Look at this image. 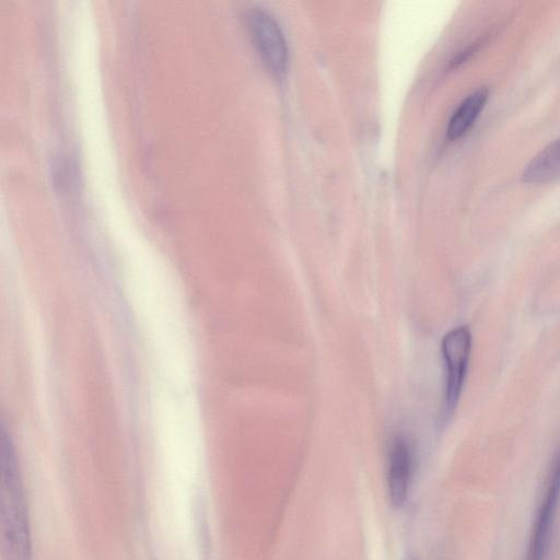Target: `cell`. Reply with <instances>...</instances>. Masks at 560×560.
I'll return each mask as SVG.
<instances>
[{
    "label": "cell",
    "mask_w": 560,
    "mask_h": 560,
    "mask_svg": "<svg viewBox=\"0 0 560 560\" xmlns=\"http://www.w3.org/2000/svg\"><path fill=\"white\" fill-rule=\"evenodd\" d=\"M0 539L3 560H32V538L24 487L14 451L4 444L1 457Z\"/></svg>",
    "instance_id": "6da1fadb"
},
{
    "label": "cell",
    "mask_w": 560,
    "mask_h": 560,
    "mask_svg": "<svg viewBox=\"0 0 560 560\" xmlns=\"http://www.w3.org/2000/svg\"><path fill=\"white\" fill-rule=\"evenodd\" d=\"M246 20L261 60L275 77L282 78L288 69L289 54L278 23L259 8L249 10Z\"/></svg>",
    "instance_id": "7a4b0ae2"
},
{
    "label": "cell",
    "mask_w": 560,
    "mask_h": 560,
    "mask_svg": "<svg viewBox=\"0 0 560 560\" xmlns=\"http://www.w3.org/2000/svg\"><path fill=\"white\" fill-rule=\"evenodd\" d=\"M442 354L446 366L445 408L456 407L466 378L471 352V335L466 326L450 330L442 340Z\"/></svg>",
    "instance_id": "3957f363"
},
{
    "label": "cell",
    "mask_w": 560,
    "mask_h": 560,
    "mask_svg": "<svg viewBox=\"0 0 560 560\" xmlns=\"http://www.w3.org/2000/svg\"><path fill=\"white\" fill-rule=\"evenodd\" d=\"M560 498V454L558 455L547 491L544 497L533 525L529 537L526 560H544L548 548L550 529Z\"/></svg>",
    "instance_id": "277c9868"
},
{
    "label": "cell",
    "mask_w": 560,
    "mask_h": 560,
    "mask_svg": "<svg viewBox=\"0 0 560 560\" xmlns=\"http://www.w3.org/2000/svg\"><path fill=\"white\" fill-rule=\"evenodd\" d=\"M413 467L412 450L401 433L392 436L388 448L387 488L393 506L401 508L408 497Z\"/></svg>",
    "instance_id": "5b68a950"
},
{
    "label": "cell",
    "mask_w": 560,
    "mask_h": 560,
    "mask_svg": "<svg viewBox=\"0 0 560 560\" xmlns=\"http://www.w3.org/2000/svg\"><path fill=\"white\" fill-rule=\"evenodd\" d=\"M488 89L482 86L471 92L452 114L446 135L450 140L463 137L475 124L488 100Z\"/></svg>",
    "instance_id": "8992f818"
},
{
    "label": "cell",
    "mask_w": 560,
    "mask_h": 560,
    "mask_svg": "<svg viewBox=\"0 0 560 560\" xmlns=\"http://www.w3.org/2000/svg\"><path fill=\"white\" fill-rule=\"evenodd\" d=\"M522 178L528 184H541L560 179V138L545 147L523 171Z\"/></svg>",
    "instance_id": "52a82bcc"
},
{
    "label": "cell",
    "mask_w": 560,
    "mask_h": 560,
    "mask_svg": "<svg viewBox=\"0 0 560 560\" xmlns=\"http://www.w3.org/2000/svg\"><path fill=\"white\" fill-rule=\"evenodd\" d=\"M406 560H417V559L413 557H407Z\"/></svg>",
    "instance_id": "ba28073f"
}]
</instances>
